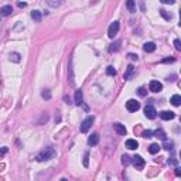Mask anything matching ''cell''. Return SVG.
Masks as SVG:
<instances>
[{
  "mask_svg": "<svg viewBox=\"0 0 181 181\" xmlns=\"http://www.w3.org/2000/svg\"><path fill=\"white\" fill-rule=\"evenodd\" d=\"M54 156H55V150L53 147H45V149L38 154L37 160L38 161H48V160L54 159Z\"/></svg>",
  "mask_w": 181,
  "mask_h": 181,
  "instance_id": "cell-1",
  "label": "cell"
},
{
  "mask_svg": "<svg viewBox=\"0 0 181 181\" xmlns=\"http://www.w3.org/2000/svg\"><path fill=\"white\" fill-rule=\"evenodd\" d=\"M132 164L136 167V170H143L144 165H146V161H144V159L142 157V156H134V157H132Z\"/></svg>",
  "mask_w": 181,
  "mask_h": 181,
  "instance_id": "cell-2",
  "label": "cell"
},
{
  "mask_svg": "<svg viewBox=\"0 0 181 181\" xmlns=\"http://www.w3.org/2000/svg\"><path fill=\"white\" fill-rule=\"evenodd\" d=\"M93 120H95V117H93V116L86 117L85 120L82 122V125H81V132H82V133H86V132H88V130L90 129V126H92Z\"/></svg>",
  "mask_w": 181,
  "mask_h": 181,
  "instance_id": "cell-3",
  "label": "cell"
},
{
  "mask_svg": "<svg viewBox=\"0 0 181 181\" xmlns=\"http://www.w3.org/2000/svg\"><path fill=\"white\" fill-rule=\"evenodd\" d=\"M126 109H128L129 112H136V111L140 109V103L136 99H129L126 102Z\"/></svg>",
  "mask_w": 181,
  "mask_h": 181,
  "instance_id": "cell-4",
  "label": "cell"
},
{
  "mask_svg": "<svg viewBox=\"0 0 181 181\" xmlns=\"http://www.w3.org/2000/svg\"><path fill=\"white\" fill-rule=\"evenodd\" d=\"M119 22H113L111 26H109V28H108V36L111 38H113L115 36H116L117 33H119Z\"/></svg>",
  "mask_w": 181,
  "mask_h": 181,
  "instance_id": "cell-5",
  "label": "cell"
},
{
  "mask_svg": "<svg viewBox=\"0 0 181 181\" xmlns=\"http://www.w3.org/2000/svg\"><path fill=\"white\" fill-rule=\"evenodd\" d=\"M68 84L71 86L75 85V79H74V67H72V58H69L68 62Z\"/></svg>",
  "mask_w": 181,
  "mask_h": 181,
  "instance_id": "cell-6",
  "label": "cell"
},
{
  "mask_svg": "<svg viewBox=\"0 0 181 181\" xmlns=\"http://www.w3.org/2000/svg\"><path fill=\"white\" fill-rule=\"evenodd\" d=\"M144 115L149 119H154L157 116V111H156V108L153 105H147V106L144 108Z\"/></svg>",
  "mask_w": 181,
  "mask_h": 181,
  "instance_id": "cell-7",
  "label": "cell"
},
{
  "mask_svg": "<svg viewBox=\"0 0 181 181\" xmlns=\"http://www.w3.org/2000/svg\"><path fill=\"white\" fill-rule=\"evenodd\" d=\"M149 89L151 92L157 93V92H161L163 90V85H161V82H159V81H151L149 84Z\"/></svg>",
  "mask_w": 181,
  "mask_h": 181,
  "instance_id": "cell-8",
  "label": "cell"
},
{
  "mask_svg": "<svg viewBox=\"0 0 181 181\" xmlns=\"http://www.w3.org/2000/svg\"><path fill=\"white\" fill-rule=\"evenodd\" d=\"M113 130H115L117 134H120V136H126V133H128L125 125H122V123H115V125H113Z\"/></svg>",
  "mask_w": 181,
  "mask_h": 181,
  "instance_id": "cell-9",
  "label": "cell"
},
{
  "mask_svg": "<svg viewBox=\"0 0 181 181\" xmlns=\"http://www.w3.org/2000/svg\"><path fill=\"white\" fill-rule=\"evenodd\" d=\"M160 117L163 120H171V119L176 117V113L171 112V111H163V112H160Z\"/></svg>",
  "mask_w": 181,
  "mask_h": 181,
  "instance_id": "cell-10",
  "label": "cell"
},
{
  "mask_svg": "<svg viewBox=\"0 0 181 181\" xmlns=\"http://www.w3.org/2000/svg\"><path fill=\"white\" fill-rule=\"evenodd\" d=\"M75 105H84V93L81 89H76L75 90Z\"/></svg>",
  "mask_w": 181,
  "mask_h": 181,
  "instance_id": "cell-11",
  "label": "cell"
},
{
  "mask_svg": "<svg viewBox=\"0 0 181 181\" xmlns=\"http://www.w3.org/2000/svg\"><path fill=\"white\" fill-rule=\"evenodd\" d=\"M99 143V134L98 133H92L88 139V144L89 146H96V144Z\"/></svg>",
  "mask_w": 181,
  "mask_h": 181,
  "instance_id": "cell-12",
  "label": "cell"
},
{
  "mask_svg": "<svg viewBox=\"0 0 181 181\" xmlns=\"http://www.w3.org/2000/svg\"><path fill=\"white\" fill-rule=\"evenodd\" d=\"M11 13H13V7H11V6H3V7L0 9V16L7 17V16H10Z\"/></svg>",
  "mask_w": 181,
  "mask_h": 181,
  "instance_id": "cell-13",
  "label": "cell"
},
{
  "mask_svg": "<svg viewBox=\"0 0 181 181\" xmlns=\"http://www.w3.org/2000/svg\"><path fill=\"white\" fill-rule=\"evenodd\" d=\"M126 147H128L129 150H136L139 147V143L134 140V139H128V140H126Z\"/></svg>",
  "mask_w": 181,
  "mask_h": 181,
  "instance_id": "cell-14",
  "label": "cell"
},
{
  "mask_svg": "<svg viewBox=\"0 0 181 181\" xmlns=\"http://www.w3.org/2000/svg\"><path fill=\"white\" fill-rule=\"evenodd\" d=\"M143 50L146 53H153V51H156V44L154 43H144Z\"/></svg>",
  "mask_w": 181,
  "mask_h": 181,
  "instance_id": "cell-15",
  "label": "cell"
},
{
  "mask_svg": "<svg viewBox=\"0 0 181 181\" xmlns=\"http://www.w3.org/2000/svg\"><path fill=\"white\" fill-rule=\"evenodd\" d=\"M120 41L117 40V41H115L113 44H111V47H109V53H116V51H119L120 50Z\"/></svg>",
  "mask_w": 181,
  "mask_h": 181,
  "instance_id": "cell-16",
  "label": "cell"
},
{
  "mask_svg": "<svg viewBox=\"0 0 181 181\" xmlns=\"http://www.w3.org/2000/svg\"><path fill=\"white\" fill-rule=\"evenodd\" d=\"M170 102H171V105H174V106H180L181 105V96L180 95H173L171 96V99H170Z\"/></svg>",
  "mask_w": 181,
  "mask_h": 181,
  "instance_id": "cell-17",
  "label": "cell"
},
{
  "mask_svg": "<svg viewBox=\"0 0 181 181\" xmlns=\"http://www.w3.org/2000/svg\"><path fill=\"white\" fill-rule=\"evenodd\" d=\"M9 59H10L11 62H20L22 57H20V54H19V53H10V55H9Z\"/></svg>",
  "mask_w": 181,
  "mask_h": 181,
  "instance_id": "cell-18",
  "label": "cell"
},
{
  "mask_svg": "<svg viewBox=\"0 0 181 181\" xmlns=\"http://www.w3.org/2000/svg\"><path fill=\"white\" fill-rule=\"evenodd\" d=\"M149 151L151 153V154H157V153L160 151V146L157 143L150 144V146H149Z\"/></svg>",
  "mask_w": 181,
  "mask_h": 181,
  "instance_id": "cell-19",
  "label": "cell"
},
{
  "mask_svg": "<svg viewBox=\"0 0 181 181\" xmlns=\"http://www.w3.org/2000/svg\"><path fill=\"white\" fill-rule=\"evenodd\" d=\"M126 7H128L129 11H136V3H134V0H126Z\"/></svg>",
  "mask_w": 181,
  "mask_h": 181,
  "instance_id": "cell-20",
  "label": "cell"
},
{
  "mask_svg": "<svg viewBox=\"0 0 181 181\" xmlns=\"http://www.w3.org/2000/svg\"><path fill=\"white\" fill-rule=\"evenodd\" d=\"M133 72H134L133 65H129L128 71H126V74H125V79H130V78H132V75H133Z\"/></svg>",
  "mask_w": 181,
  "mask_h": 181,
  "instance_id": "cell-21",
  "label": "cell"
},
{
  "mask_svg": "<svg viewBox=\"0 0 181 181\" xmlns=\"http://www.w3.org/2000/svg\"><path fill=\"white\" fill-rule=\"evenodd\" d=\"M153 134H154L156 137H159L161 139V140H165V133H164V130H161V129H159V130H156V132H153Z\"/></svg>",
  "mask_w": 181,
  "mask_h": 181,
  "instance_id": "cell-22",
  "label": "cell"
},
{
  "mask_svg": "<svg viewBox=\"0 0 181 181\" xmlns=\"http://www.w3.org/2000/svg\"><path fill=\"white\" fill-rule=\"evenodd\" d=\"M31 17H33L34 22H41V13H40L38 10L31 11Z\"/></svg>",
  "mask_w": 181,
  "mask_h": 181,
  "instance_id": "cell-23",
  "label": "cell"
},
{
  "mask_svg": "<svg viewBox=\"0 0 181 181\" xmlns=\"http://www.w3.org/2000/svg\"><path fill=\"white\" fill-rule=\"evenodd\" d=\"M159 11L165 20H171V19H173V14H171V13H167V10H164V9H161V10H159Z\"/></svg>",
  "mask_w": 181,
  "mask_h": 181,
  "instance_id": "cell-24",
  "label": "cell"
},
{
  "mask_svg": "<svg viewBox=\"0 0 181 181\" xmlns=\"http://www.w3.org/2000/svg\"><path fill=\"white\" fill-rule=\"evenodd\" d=\"M47 3L51 6V7H58V6H61L62 0H47Z\"/></svg>",
  "mask_w": 181,
  "mask_h": 181,
  "instance_id": "cell-25",
  "label": "cell"
},
{
  "mask_svg": "<svg viewBox=\"0 0 181 181\" xmlns=\"http://www.w3.org/2000/svg\"><path fill=\"white\" fill-rule=\"evenodd\" d=\"M173 146H174V143H173V142H168V140L165 139V140H164V146H163V147H164L165 150H168V151H170V150H173Z\"/></svg>",
  "mask_w": 181,
  "mask_h": 181,
  "instance_id": "cell-26",
  "label": "cell"
},
{
  "mask_svg": "<svg viewBox=\"0 0 181 181\" xmlns=\"http://www.w3.org/2000/svg\"><path fill=\"white\" fill-rule=\"evenodd\" d=\"M122 164L125 165V167L130 164V157H129V156H126V154L122 156Z\"/></svg>",
  "mask_w": 181,
  "mask_h": 181,
  "instance_id": "cell-27",
  "label": "cell"
},
{
  "mask_svg": "<svg viewBox=\"0 0 181 181\" xmlns=\"http://www.w3.org/2000/svg\"><path fill=\"white\" fill-rule=\"evenodd\" d=\"M106 74L111 75V76H115V75H116V69L111 65V67H108V68H106Z\"/></svg>",
  "mask_w": 181,
  "mask_h": 181,
  "instance_id": "cell-28",
  "label": "cell"
},
{
  "mask_svg": "<svg viewBox=\"0 0 181 181\" xmlns=\"http://www.w3.org/2000/svg\"><path fill=\"white\" fill-rule=\"evenodd\" d=\"M41 96H43L44 99H47L48 101V99H51V92H50L48 89H44L43 92H41Z\"/></svg>",
  "mask_w": 181,
  "mask_h": 181,
  "instance_id": "cell-29",
  "label": "cell"
},
{
  "mask_svg": "<svg viewBox=\"0 0 181 181\" xmlns=\"http://www.w3.org/2000/svg\"><path fill=\"white\" fill-rule=\"evenodd\" d=\"M137 93H139L140 96H146V95H147V90L144 89L143 86H140V88L137 89Z\"/></svg>",
  "mask_w": 181,
  "mask_h": 181,
  "instance_id": "cell-30",
  "label": "cell"
},
{
  "mask_svg": "<svg viewBox=\"0 0 181 181\" xmlns=\"http://www.w3.org/2000/svg\"><path fill=\"white\" fill-rule=\"evenodd\" d=\"M143 137H146V139L153 137V132H151V130H144V132H143Z\"/></svg>",
  "mask_w": 181,
  "mask_h": 181,
  "instance_id": "cell-31",
  "label": "cell"
},
{
  "mask_svg": "<svg viewBox=\"0 0 181 181\" xmlns=\"http://www.w3.org/2000/svg\"><path fill=\"white\" fill-rule=\"evenodd\" d=\"M84 165H85V167L89 165V154H88V153H85V156H84Z\"/></svg>",
  "mask_w": 181,
  "mask_h": 181,
  "instance_id": "cell-32",
  "label": "cell"
},
{
  "mask_svg": "<svg viewBox=\"0 0 181 181\" xmlns=\"http://www.w3.org/2000/svg\"><path fill=\"white\" fill-rule=\"evenodd\" d=\"M47 120H48V115L47 113H44L43 116H41V119L38 120V125H43V122H47Z\"/></svg>",
  "mask_w": 181,
  "mask_h": 181,
  "instance_id": "cell-33",
  "label": "cell"
},
{
  "mask_svg": "<svg viewBox=\"0 0 181 181\" xmlns=\"http://www.w3.org/2000/svg\"><path fill=\"white\" fill-rule=\"evenodd\" d=\"M174 45H176V50H177V51H180V50H181V43H180V40H174Z\"/></svg>",
  "mask_w": 181,
  "mask_h": 181,
  "instance_id": "cell-34",
  "label": "cell"
},
{
  "mask_svg": "<svg viewBox=\"0 0 181 181\" xmlns=\"http://www.w3.org/2000/svg\"><path fill=\"white\" fill-rule=\"evenodd\" d=\"M163 4H174L176 3V0H160Z\"/></svg>",
  "mask_w": 181,
  "mask_h": 181,
  "instance_id": "cell-35",
  "label": "cell"
},
{
  "mask_svg": "<svg viewBox=\"0 0 181 181\" xmlns=\"http://www.w3.org/2000/svg\"><path fill=\"white\" fill-rule=\"evenodd\" d=\"M128 57L132 59V61H137V59H139V57L136 55V54H128Z\"/></svg>",
  "mask_w": 181,
  "mask_h": 181,
  "instance_id": "cell-36",
  "label": "cell"
},
{
  "mask_svg": "<svg viewBox=\"0 0 181 181\" xmlns=\"http://www.w3.org/2000/svg\"><path fill=\"white\" fill-rule=\"evenodd\" d=\"M168 164H170V165H176L177 164L176 157H171V160H168Z\"/></svg>",
  "mask_w": 181,
  "mask_h": 181,
  "instance_id": "cell-37",
  "label": "cell"
},
{
  "mask_svg": "<svg viewBox=\"0 0 181 181\" xmlns=\"http://www.w3.org/2000/svg\"><path fill=\"white\" fill-rule=\"evenodd\" d=\"M174 61H176L174 58H164L161 62H164V64H165V62H174Z\"/></svg>",
  "mask_w": 181,
  "mask_h": 181,
  "instance_id": "cell-38",
  "label": "cell"
},
{
  "mask_svg": "<svg viewBox=\"0 0 181 181\" xmlns=\"http://www.w3.org/2000/svg\"><path fill=\"white\" fill-rule=\"evenodd\" d=\"M176 176H178V177L181 176V168H180V167H177V168H176Z\"/></svg>",
  "mask_w": 181,
  "mask_h": 181,
  "instance_id": "cell-39",
  "label": "cell"
},
{
  "mask_svg": "<svg viewBox=\"0 0 181 181\" xmlns=\"http://www.w3.org/2000/svg\"><path fill=\"white\" fill-rule=\"evenodd\" d=\"M6 153H7V147H3L0 150V154H6Z\"/></svg>",
  "mask_w": 181,
  "mask_h": 181,
  "instance_id": "cell-40",
  "label": "cell"
},
{
  "mask_svg": "<svg viewBox=\"0 0 181 181\" xmlns=\"http://www.w3.org/2000/svg\"><path fill=\"white\" fill-rule=\"evenodd\" d=\"M176 78H177L176 75H171L170 78H168V81H176Z\"/></svg>",
  "mask_w": 181,
  "mask_h": 181,
  "instance_id": "cell-41",
  "label": "cell"
},
{
  "mask_svg": "<svg viewBox=\"0 0 181 181\" xmlns=\"http://www.w3.org/2000/svg\"><path fill=\"white\" fill-rule=\"evenodd\" d=\"M26 3H22V1H19V7H26Z\"/></svg>",
  "mask_w": 181,
  "mask_h": 181,
  "instance_id": "cell-42",
  "label": "cell"
}]
</instances>
